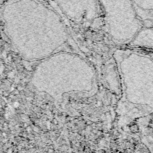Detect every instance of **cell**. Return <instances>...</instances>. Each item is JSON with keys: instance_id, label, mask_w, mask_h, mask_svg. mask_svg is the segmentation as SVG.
Listing matches in <instances>:
<instances>
[{"instance_id": "1", "label": "cell", "mask_w": 153, "mask_h": 153, "mask_svg": "<svg viewBox=\"0 0 153 153\" xmlns=\"http://www.w3.org/2000/svg\"><path fill=\"white\" fill-rule=\"evenodd\" d=\"M109 31L118 40H130L140 29L131 0H100Z\"/></svg>"}, {"instance_id": "2", "label": "cell", "mask_w": 153, "mask_h": 153, "mask_svg": "<svg viewBox=\"0 0 153 153\" xmlns=\"http://www.w3.org/2000/svg\"><path fill=\"white\" fill-rule=\"evenodd\" d=\"M134 6L145 12L153 11V0H131Z\"/></svg>"}]
</instances>
